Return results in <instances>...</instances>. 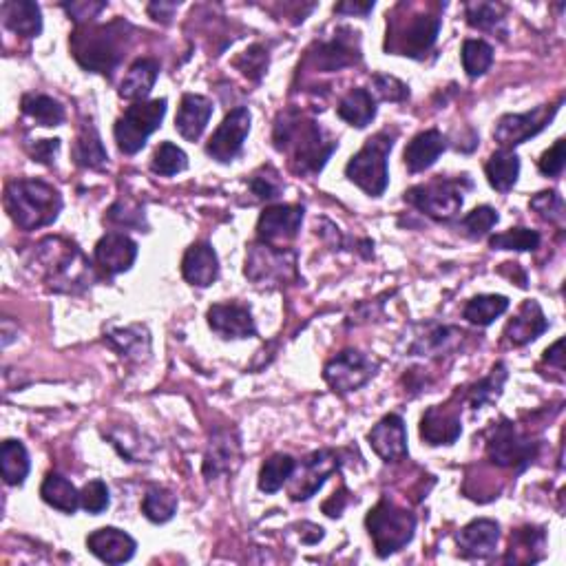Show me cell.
Listing matches in <instances>:
<instances>
[{
    "instance_id": "52a82bcc",
    "label": "cell",
    "mask_w": 566,
    "mask_h": 566,
    "mask_svg": "<svg viewBox=\"0 0 566 566\" xmlns=\"http://www.w3.org/2000/svg\"><path fill=\"white\" fill-rule=\"evenodd\" d=\"M166 102L164 98L149 100V102H135L131 107L120 115L118 122L113 127L115 142H118V149L124 155H135L140 153L146 140L162 127V120L166 115Z\"/></svg>"
},
{
    "instance_id": "d590c367",
    "label": "cell",
    "mask_w": 566,
    "mask_h": 566,
    "mask_svg": "<svg viewBox=\"0 0 566 566\" xmlns=\"http://www.w3.org/2000/svg\"><path fill=\"white\" fill-rule=\"evenodd\" d=\"M0 465H3V478L7 485L12 487L23 485L31 469L25 445L14 438L5 440L3 447H0Z\"/></svg>"
},
{
    "instance_id": "ba28073f",
    "label": "cell",
    "mask_w": 566,
    "mask_h": 566,
    "mask_svg": "<svg viewBox=\"0 0 566 566\" xmlns=\"http://www.w3.org/2000/svg\"><path fill=\"white\" fill-rule=\"evenodd\" d=\"M463 182H467V175L458 177V180L436 177L432 182L418 184L410 188V191H405V202L418 208L427 217L436 219V222H449V219H454L460 213V208L465 204Z\"/></svg>"
},
{
    "instance_id": "f546056e",
    "label": "cell",
    "mask_w": 566,
    "mask_h": 566,
    "mask_svg": "<svg viewBox=\"0 0 566 566\" xmlns=\"http://www.w3.org/2000/svg\"><path fill=\"white\" fill-rule=\"evenodd\" d=\"M157 76H160V62L153 58L135 60L120 85V98L133 100V102H144L146 98H149Z\"/></svg>"
},
{
    "instance_id": "94428289",
    "label": "cell",
    "mask_w": 566,
    "mask_h": 566,
    "mask_svg": "<svg viewBox=\"0 0 566 566\" xmlns=\"http://www.w3.org/2000/svg\"><path fill=\"white\" fill-rule=\"evenodd\" d=\"M562 348H564V341H555L551 348L544 352V361L547 363H553V365H558V368L562 370L564 368V354H562Z\"/></svg>"
},
{
    "instance_id": "7dc6e473",
    "label": "cell",
    "mask_w": 566,
    "mask_h": 566,
    "mask_svg": "<svg viewBox=\"0 0 566 566\" xmlns=\"http://www.w3.org/2000/svg\"><path fill=\"white\" fill-rule=\"evenodd\" d=\"M465 16L467 23L480 31H496L505 25V7L498 3H469Z\"/></svg>"
},
{
    "instance_id": "e0dca14e",
    "label": "cell",
    "mask_w": 566,
    "mask_h": 566,
    "mask_svg": "<svg viewBox=\"0 0 566 566\" xmlns=\"http://www.w3.org/2000/svg\"><path fill=\"white\" fill-rule=\"evenodd\" d=\"M206 319L211 330L222 339H248L257 334L253 312L241 303H215L208 308Z\"/></svg>"
},
{
    "instance_id": "9c48e42d",
    "label": "cell",
    "mask_w": 566,
    "mask_h": 566,
    "mask_svg": "<svg viewBox=\"0 0 566 566\" xmlns=\"http://www.w3.org/2000/svg\"><path fill=\"white\" fill-rule=\"evenodd\" d=\"M562 107V100L555 104H542L527 113H507L498 120L494 129V140L502 146V151H511L513 146L524 144L531 138H536L540 131H544L551 124V120L558 115Z\"/></svg>"
},
{
    "instance_id": "816d5d0a",
    "label": "cell",
    "mask_w": 566,
    "mask_h": 566,
    "mask_svg": "<svg viewBox=\"0 0 566 566\" xmlns=\"http://www.w3.org/2000/svg\"><path fill=\"white\" fill-rule=\"evenodd\" d=\"M372 91L383 102H403L410 98V87L394 76H385V73L372 76Z\"/></svg>"
},
{
    "instance_id": "4dcf8cb0",
    "label": "cell",
    "mask_w": 566,
    "mask_h": 566,
    "mask_svg": "<svg viewBox=\"0 0 566 566\" xmlns=\"http://www.w3.org/2000/svg\"><path fill=\"white\" fill-rule=\"evenodd\" d=\"M339 118L356 129H365L376 118V100L368 89H352L345 93L337 107Z\"/></svg>"
},
{
    "instance_id": "681fc988",
    "label": "cell",
    "mask_w": 566,
    "mask_h": 566,
    "mask_svg": "<svg viewBox=\"0 0 566 566\" xmlns=\"http://www.w3.org/2000/svg\"><path fill=\"white\" fill-rule=\"evenodd\" d=\"M268 51L261 47V45H253V47H248L244 54H241L237 60H235V67L244 73V76L248 80H255L259 82L261 78L266 76V71H268Z\"/></svg>"
},
{
    "instance_id": "f1b7e54d",
    "label": "cell",
    "mask_w": 566,
    "mask_h": 566,
    "mask_svg": "<svg viewBox=\"0 0 566 566\" xmlns=\"http://www.w3.org/2000/svg\"><path fill=\"white\" fill-rule=\"evenodd\" d=\"M0 16L7 29L25 38H36L43 31V14L31 0H7L0 7Z\"/></svg>"
},
{
    "instance_id": "ab89813d",
    "label": "cell",
    "mask_w": 566,
    "mask_h": 566,
    "mask_svg": "<svg viewBox=\"0 0 566 566\" xmlns=\"http://www.w3.org/2000/svg\"><path fill=\"white\" fill-rule=\"evenodd\" d=\"M507 376H509V372L505 368V363H496L494 370L489 372V376H485V379L478 381L469 390L471 407H474V410H480L482 405L496 403L500 394H502V387H505V383H507Z\"/></svg>"
},
{
    "instance_id": "8fae6325",
    "label": "cell",
    "mask_w": 566,
    "mask_h": 566,
    "mask_svg": "<svg viewBox=\"0 0 566 566\" xmlns=\"http://www.w3.org/2000/svg\"><path fill=\"white\" fill-rule=\"evenodd\" d=\"M536 454H538V443H531V440L524 438L516 429V425L507 421V418H502L489 436L487 456L491 458V463L498 467L522 471L524 467H529L533 463Z\"/></svg>"
},
{
    "instance_id": "f6af8a7d",
    "label": "cell",
    "mask_w": 566,
    "mask_h": 566,
    "mask_svg": "<svg viewBox=\"0 0 566 566\" xmlns=\"http://www.w3.org/2000/svg\"><path fill=\"white\" fill-rule=\"evenodd\" d=\"M498 222H500L498 211H494L491 206H478L460 219L458 228L460 233L469 239H482L491 233V228H494Z\"/></svg>"
},
{
    "instance_id": "5b68a950",
    "label": "cell",
    "mask_w": 566,
    "mask_h": 566,
    "mask_svg": "<svg viewBox=\"0 0 566 566\" xmlns=\"http://www.w3.org/2000/svg\"><path fill=\"white\" fill-rule=\"evenodd\" d=\"M365 527L370 531L376 555L387 558L412 542L416 518L412 511L398 507L390 498H381L365 518Z\"/></svg>"
},
{
    "instance_id": "7a4b0ae2",
    "label": "cell",
    "mask_w": 566,
    "mask_h": 566,
    "mask_svg": "<svg viewBox=\"0 0 566 566\" xmlns=\"http://www.w3.org/2000/svg\"><path fill=\"white\" fill-rule=\"evenodd\" d=\"M49 290L80 292L91 281V264L82 250L67 239L49 237L34 246L31 264Z\"/></svg>"
},
{
    "instance_id": "91938a15",
    "label": "cell",
    "mask_w": 566,
    "mask_h": 566,
    "mask_svg": "<svg viewBox=\"0 0 566 566\" xmlns=\"http://www.w3.org/2000/svg\"><path fill=\"white\" fill-rule=\"evenodd\" d=\"M374 9V3H341L334 7L337 14H348V16H368Z\"/></svg>"
},
{
    "instance_id": "bcb514c9",
    "label": "cell",
    "mask_w": 566,
    "mask_h": 566,
    "mask_svg": "<svg viewBox=\"0 0 566 566\" xmlns=\"http://www.w3.org/2000/svg\"><path fill=\"white\" fill-rule=\"evenodd\" d=\"M540 241L542 237L538 230L511 228L507 233L491 237L489 246L494 250H518V253H524V250H536L540 246Z\"/></svg>"
},
{
    "instance_id": "836d02e7",
    "label": "cell",
    "mask_w": 566,
    "mask_h": 566,
    "mask_svg": "<svg viewBox=\"0 0 566 566\" xmlns=\"http://www.w3.org/2000/svg\"><path fill=\"white\" fill-rule=\"evenodd\" d=\"M485 175L498 193H509L520 177V157L513 151H498L485 164Z\"/></svg>"
},
{
    "instance_id": "74e56055",
    "label": "cell",
    "mask_w": 566,
    "mask_h": 566,
    "mask_svg": "<svg viewBox=\"0 0 566 566\" xmlns=\"http://www.w3.org/2000/svg\"><path fill=\"white\" fill-rule=\"evenodd\" d=\"M509 310V299L502 295H478L467 301L463 317L474 326L487 328Z\"/></svg>"
},
{
    "instance_id": "11a10c76",
    "label": "cell",
    "mask_w": 566,
    "mask_h": 566,
    "mask_svg": "<svg viewBox=\"0 0 566 566\" xmlns=\"http://www.w3.org/2000/svg\"><path fill=\"white\" fill-rule=\"evenodd\" d=\"M250 191H253L259 199H277L281 193V182H279V175L275 171L268 169V175H253L250 177Z\"/></svg>"
},
{
    "instance_id": "e575fe53",
    "label": "cell",
    "mask_w": 566,
    "mask_h": 566,
    "mask_svg": "<svg viewBox=\"0 0 566 566\" xmlns=\"http://www.w3.org/2000/svg\"><path fill=\"white\" fill-rule=\"evenodd\" d=\"M40 496H43V500L47 502L49 507H54L62 513H69V516H73V513L78 511L80 507V494H78V489L71 485V480H67L65 476H60V474H47V478L43 480V487H40Z\"/></svg>"
},
{
    "instance_id": "83f0119b",
    "label": "cell",
    "mask_w": 566,
    "mask_h": 566,
    "mask_svg": "<svg viewBox=\"0 0 566 566\" xmlns=\"http://www.w3.org/2000/svg\"><path fill=\"white\" fill-rule=\"evenodd\" d=\"M345 29H339V36L332 38L330 43L319 45L317 51V67L323 71H339L343 67L356 65L361 60L359 49V34L348 29V36H343Z\"/></svg>"
},
{
    "instance_id": "b9f144b4",
    "label": "cell",
    "mask_w": 566,
    "mask_h": 566,
    "mask_svg": "<svg viewBox=\"0 0 566 566\" xmlns=\"http://www.w3.org/2000/svg\"><path fill=\"white\" fill-rule=\"evenodd\" d=\"M533 549H544V531L533 527L518 529L511 536L507 562H520V564L538 562L536 555H533Z\"/></svg>"
},
{
    "instance_id": "603a6c76",
    "label": "cell",
    "mask_w": 566,
    "mask_h": 566,
    "mask_svg": "<svg viewBox=\"0 0 566 566\" xmlns=\"http://www.w3.org/2000/svg\"><path fill=\"white\" fill-rule=\"evenodd\" d=\"M182 275L191 286H213L219 277V259L213 246L206 244V241H199V244L188 248L182 259Z\"/></svg>"
},
{
    "instance_id": "ffe728a7",
    "label": "cell",
    "mask_w": 566,
    "mask_h": 566,
    "mask_svg": "<svg viewBox=\"0 0 566 566\" xmlns=\"http://www.w3.org/2000/svg\"><path fill=\"white\" fill-rule=\"evenodd\" d=\"M500 524L496 520L480 518L469 522L456 536L458 551L467 560H487L498 549Z\"/></svg>"
},
{
    "instance_id": "ee69618b",
    "label": "cell",
    "mask_w": 566,
    "mask_h": 566,
    "mask_svg": "<svg viewBox=\"0 0 566 566\" xmlns=\"http://www.w3.org/2000/svg\"><path fill=\"white\" fill-rule=\"evenodd\" d=\"M151 169L157 175L173 177V175L188 169V155L180 149V146H175L173 142H164V144L157 146V151L153 153Z\"/></svg>"
},
{
    "instance_id": "3957f363",
    "label": "cell",
    "mask_w": 566,
    "mask_h": 566,
    "mask_svg": "<svg viewBox=\"0 0 566 566\" xmlns=\"http://www.w3.org/2000/svg\"><path fill=\"white\" fill-rule=\"evenodd\" d=\"M5 211L18 228L38 230L56 222L62 197L43 180H14L5 188Z\"/></svg>"
},
{
    "instance_id": "4fadbf2b",
    "label": "cell",
    "mask_w": 566,
    "mask_h": 566,
    "mask_svg": "<svg viewBox=\"0 0 566 566\" xmlns=\"http://www.w3.org/2000/svg\"><path fill=\"white\" fill-rule=\"evenodd\" d=\"M438 31L440 18L436 14H418L407 27L401 25L392 34H387V51L421 60L436 45Z\"/></svg>"
},
{
    "instance_id": "6f0895ef",
    "label": "cell",
    "mask_w": 566,
    "mask_h": 566,
    "mask_svg": "<svg viewBox=\"0 0 566 566\" xmlns=\"http://www.w3.org/2000/svg\"><path fill=\"white\" fill-rule=\"evenodd\" d=\"M58 151H60V140H40L34 146H29V155L34 157V162L40 164H54Z\"/></svg>"
},
{
    "instance_id": "6da1fadb",
    "label": "cell",
    "mask_w": 566,
    "mask_h": 566,
    "mask_svg": "<svg viewBox=\"0 0 566 566\" xmlns=\"http://www.w3.org/2000/svg\"><path fill=\"white\" fill-rule=\"evenodd\" d=\"M275 146L279 151H290L297 173L317 175L337 151L339 142L328 140L314 120L303 122L295 113H281L275 124Z\"/></svg>"
},
{
    "instance_id": "5bb4252c",
    "label": "cell",
    "mask_w": 566,
    "mask_h": 566,
    "mask_svg": "<svg viewBox=\"0 0 566 566\" xmlns=\"http://www.w3.org/2000/svg\"><path fill=\"white\" fill-rule=\"evenodd\" d=\"M250 120H253V115H250L246 107H237L230 111L213 133V138L208 140L206 153L219 164L233 162L241 153V149H244V142L250 133Z\"/></svg>"
},
{
    "instance_id": "277c9868",
    "label": "cell",
    "mask_w": 566,
    "mask_h": 566,
    "mask_svg": "<svg viewBox=\"0 0 566 566\" xmlns=\"http://www.w3.org/2000/svg\"><path fill=\"white\" fill-rule=\"evenodd\" d=\"M127 29L124 23L78 27L71 36L73 58L87 71L111 73L122 60Z\"/></svg>"
},
{
    "instance_id": "f907efd6",
    "label": "cell",
    "mask_w": 566,
    "mask_h": 566,
    "mask_svg": "<svg viewBox=\"0 0 566 566\" xmlns=\"http://www.w3.org/2000/svg\"><path fill=\"white\" fill-rule=\"evenodd\" d=\"M111 505L109 498V487L102 480H91L80 491V507L85 509L91 516H100L102 511H107Z\"/></svg>"
},
{
    "instance_id": "7c38bea8",
    "label": "cell",
    "mask_w": 566,
    "mask_h": 566,
    "mask_svg": "<svg viewBox=\"0 0 566 566\" xmlns=\"http://www.w3.org/2000/svg\"><path fill=\"white\" fill-rule=\"evenodd\" d=\"M376 368H379V363L372 361L368 354L359 350H343L323 368V381L332 387V392L350 394L368 383L376 374Z\"/></svg>"
},
{
    "instance_id": "2e32d148",
    "label": "cell",
    "mask_w": 566,
    "mask_h": 566,
    "mask_svg": "<svg viewBox=\"0 0 566 566\" xmlns=\"http://www.w3.org/2000/svg\"><path fill=\"white\" fill-rule=\"evenodd\" d=\"M339 469L337 454L330 449H321V452L310 454L306 460H301V465L295 469L297 476L292 474L290 482V498L292 500H308L323 487V482Z\"/></svg>"
},
{
    "instance_id": "d6986e66",
    "label": "cell",
    "mask_w": 566,
    "mask_h": 566,
    "mask_svg": "<svg viewBox=\"0 0 566 566\" xmlns=\"http://www.w3.org/2000/svg\"><path fill=\"white\" fill-rule=\"evenodd\" d=\"M241 465V445L233 429H217L208 443L204 456V476L215 480L219 476L235 474Z\"/></svg>"
},
{
    "instance_id": "7bdbcfd3",
    "label": "cell",
    "mask_w": 566,
    "mask_h": 566,
    "mask_svg": "<svg viewBox=\"0 0 566 566\" xmlns=\"http://www.w3.org/2000/svg\"><path fill=\"white\" fill-rule=\"evenodd\" d=\"M494 62V47L485 40L469 38L463 45V69L469 78H480L489 71Z\"/></svg>"
},
{
    "instance_id": "44dd1931",
    "label": "cell",
    "mask_w": 566,
    "mask_h": 566,
    "mask_svg": "<svg viewBox=\"0 0 566 566\" xmlns=\"http://www.w3.org/2000/svg\"><path fill=\"white\" fill-rule=\"evenodd\" d=\"M138 259V244L124 233H107L96 244V264L107 277L131 270Z\"/></svg>"
},
{
    "instance_id": "7402d4cb",
    "label": "cell",
    "mask_w": 566,
    "mask_h": 566,
    "mask_svg": "<svg viewBox=\"0 0 566 566\" xmlns=\"http://www.w3.org/2000/svg\"><path fill=\"white\" fill-rule=\"evenodd\" d=\"M89 551L96 555L98 560L107 564H124L129 562L135 549H138V542H135L129 533H124L122 529L115 527H102L98 531H93L87 538Z\"/></svg>"
},
{
    "instance_id": "8d00e7d4",
    "label": "cell",
    "mask_w": 566,
    "mask_h": 566,
    "mask_svg": "<svg viewBox=\"0 0 566 566\" xmlns=\"http://www.w3.org/2000/svg\"><path fill=\"white\" fill-rule=\"evenodd\" d=\"M20 107L27 118L34 120L40 127H60L65 122V109L54 98L45 96V93H27L20 100Z\"/></svg>"
},
{
    "instance_id": "9a60e30c",
    "label": "cell",
    "mask_w": 566,
    "mask_h": 566,
    "mask_svg": "<svg viewBox=\"0 0 566 566\" xmlns=\"http://www.w3.org/2000/svg\"><path fill=\"white\" fill-rule=\"evenodd\" d=\"M303 206L297 204H279L270 206L261 213L257 222V237L261 244L275 246L286 244L299 235V228L303 224Z\"/></svg>"
},
{
    "instance_id": "484cf974",
    "label": "cell",
    "mask_w": 566,
    "mask_h": 566,
    "mask_svg": "<svg viewBox=\"0 0 566 566\" xmlns=\"http://www.w3.org/2000/svg\"><path fill=\"white\" fill-rule=\"evenodd\" d=\"M549 330V321L544 317V312L540 308L538 301H524L516 317L509 321V326L505 330V339L516 345V348H522L531 341H536L540 334H544Z\"/></svg>"
},
{
    "instance_id": "d6a6232c",
    "label": "cell",
    "mask_w": 566,
    "mask_h": 566,
    "mask_svg": "<svg viewBox=\"0 0 566 566\" xmlns=\"http://www.w3.org/2000/svg\"><path fill=\"white\" fill-rule=\"evenodd\" d=\"M111 348L133 361H144L151 354V334L144 326H129L120 330H111L107 334Z\"/></svg>"
},
{
    "instance_id": "9f6ffc18",
    "label": "cell",
    "mask_w": 566,
    "mask_h": 566,
    "mask_svg": "<svg viewBox=\"0 0 566 566\" xmlns=\"http://www.w3.org/2000/svg\"><path fill=\"white\" fill-rule=\"evenodd\" d=\"M65 7V12L76 20V23H85V20H91V18H96L102 9H107V3H65L62 5Z\"/></svg>"
},
{
    "instance_id": "c3c4849f",
    "label": "cell",
    "mask_w": 566,
    "mask_h": 566,
    "mask_svg": "<svg viewBox=\"0 0 566 566\" xmlns=\"http://www.w3.org/2000/svg\"><path fill=\"white\" fill-rule=\"evenodd\" d=\"M529 206L536 211L544 222L549 224H564L566 217V208H564V199L560 193L555 191H542L536 197H531Z\"/></svg>"
},
{
    "instance_id": "f35d334b",
    "label": "cell",
    "mask_w": 566,
    "mask_h": 566,
    "mask_svg": "<svg viewBox=\"0 0 566 566\" xmlns=\"http://www.w3.org/2000/svg\"><path fill=\"white\" fill-rule=\"evenodd\" d=\"M297 469V460L290 454H275L270 456L259 471V489L264 494H277L286 485Z\"/></svg>"
},
{
    "instance_id": "8992f818",
    "label": "cell",
    "mask_w": 566,
    "mask_h": 566,
    "mask_svg": "<svg viewBox=\"0 0 566 566\" xmlns=\"http://www.w3.org/2000/svg\"><path fill=\"white\" fill-rule=\"evenodd\" d=\"M396 135L390 131L376 133L374 138L365 142L363 149L356 153L345 166V175L352 184L370 197H381L390 184V171H387V157L394 149Z\"/></svg>"
},
{
    "instance_id": "db71d44e",
    "label": "cell",
    "mask_w": 566,
    "mask_h": 566,
    "mask_svg": "<svg viewBox=\"0 0 566 566\" xmlns=\"http://www.w3.org/2000/svg\"><path fill=\"white\" fill-rule=\"evenodd\" d=\"M564 164H566V142L560 138L555 140L549 151L542 153V157L538 160V169L542 175L558 177L564 171Z\"/></svg>"
},
{
    "instance_id": "680465c9",
    "label": "cell",
    "mask_w": 566,
    "mask_h": 566,
    "mask_svg": "<svg viewBox=\"0 0 566 566\" xmlns=\"http://www.w3.org/2000/svg\"><path fill=\"white\" fill-rule=\"evenodd\" d=\"M180 9V3H166V0H157V3H151L149 5V14L153 20H157V23H171V18L173 14Z\"/></svg>"
},
{
    "instance_id": "4316f807",
    "label": "cell",
    "mask_w": 566,
    "mask_h": 566,
    "mask_svg": "<svg viewBox=\"0 0 566 566\" xmlns=\"http://www.w3.org/2000/svg\"><path fill=\"white\" fill-rule=\"evenodd\" d=\"M460 434H463L460 416L449 407H429L423 414L421 436L427 445H454Z\"/></svg>"
},
{
    "instance_id": "cb8c5ba5",
    "label": "cell",
    "mask_w": 566,
    "mask_h": 566,
    "mask_svg": "<svg viewBox=\"0 0 566 566\" xmlns=\"http://www.w3.org/2000/svg\"><path fill=\"white\" fill-rule=\"evenodd\" d=\"M211 115H213L211 100L197 96V93H186L175 115V129L180 131L184 140L197 142L206 131V124L211 120Z\"/></svg>"
},
{
    "instance_id": "60d3db41",
    "label": "cell",
    "mask_w": 566,
    "mask_h": 566,
    "mask_svg": "<svg viewBox=\"0 0 566 566\" xmlns=\"http://www.w3.org/2000/svg\"><path fill=\"white\" fill-rule=\"evenodd\" d=\"M142 513L155 524L169 522L177 513V496L166 487H153L142 500Z\"/></svg>"
},
{
    "instance_id": "30bf717a",
    "label": "cell",
    "mask_w": 566,
    "mask_h": 566,
    "mask_svg": "<svg viewBox=\"0 0 566 566\" xmlns=\"http://www.w3.org/2000/svg\"><path fill=\"white\" fill-rule=\"evenodd\" d=\"M244 272L257 286H279V283L297 277V257L292 250L255 244L246 257Z\"/></svg>"
},
{
    "instance_id": "1f68e13d",
    "label": "cell",
    "mask_w": 566,
    "mask_h": 566,
    "mask_svg": "<svg viewBox=\"0 0 566 566\" xmlns=\"http://www.w3.org/2000/svg\"><path fill=\"white\" fill-rule=\"evenodd\" d=\"M73 160L78 166H85V169H104L109 162V153L104 149L102 138L98 129L93 124H85L80 129L76 144H73Z\"/></svg>"
},
{
    "instance_id": "ac0fdd59",
    "label": "cell",
    "mask_w": 566,
    "mask_h": 566,
    "mask_svg": "<svg viewBox=\"0 0 566 566\" xmlns=\"http://www.w3.org/2000/svg\"><path fill=\"white\" fill-rule=\"evenodd\" d=\"M372 449L385 463H401L410 452H407V429L405 421L398 414H387L372 427L368 434Z\"/></svg>"
},
{
    "instance_id": "f5cc1de1",
    "label": "cell",
    "mask_w": 566,
    "mask_h": 566,
    "mask_svg": "<svg viewBox=\"0 0 566 566\" xmlns=\"http://www.w3.org/2000/svg\"><path fill=\"white\" fill-rule=\"evenodd\" d=\"M109 222L118 224L122 228H146L144 211L140 206H133L131 202H115L109 208Z\"/></svg>"
},
{
    "instance_id": "d4e9b609",
    "label": "cell",
    "mask_w": 566,
    "mask_h": 566,
    "mask_svg": "<svg viewBox=\"0 0 566 566\" xmlns=\"http://www.w3.org/2000/svg\"><path fill=\"white\" fill-rule=\"evenodd\" d=\"M447 149V138L438 129H427L405 146L403 160L410 173H423L432 169L440 155Z\"/></svg>"
}]
</instances>
